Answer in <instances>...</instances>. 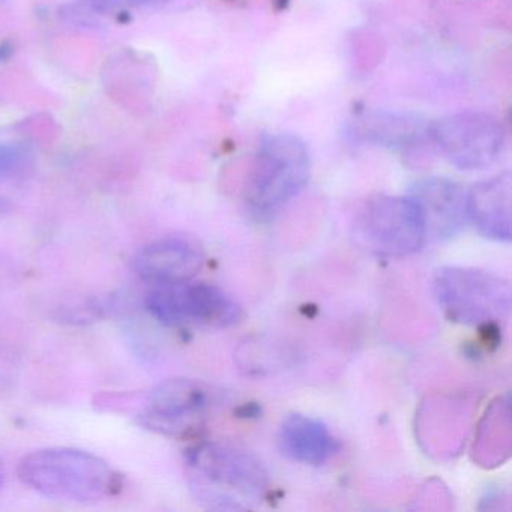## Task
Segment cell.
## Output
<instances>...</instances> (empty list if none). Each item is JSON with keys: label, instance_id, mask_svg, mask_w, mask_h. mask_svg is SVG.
Instances as JSON below:
<instances>
[{"label": "cell", "instance_id": "cell-7", "mask_svg": "<svg viewBox=\"0 0 512 512\" xmlns=\"http://www.w3.org/2000/svg\"><path fill=\"white\" fill-rule=\"evenodd\" d=\"M430 142L460 170H484L502 157L506 133L502 122L484 112H461L430 124Z\"/></svg>", "mask_w": 512, "mask_h": 512}, {"label": "cell", "instance_id": "cell-1", "mask_svg": "<svg viewBox=\"0 0 512 512\" xmlns=\"http://www.w3.org/2000/svg\"><path fill=\"white\" fill-rule=\"evenodd\" d=\"M194 499L211 511H247L265 500L271 478L257 455L235 443L208 440L185 454Z\"/></svg>", "mask_w": 512, "mask_h": 512}, {"label": "cell", "instance_id": "cell-9", "mask_svg": "<svg viewBox=\"0 0 512 512\" xmlns=\"http://www.w3.org/2000/svg\"><path fill=\"white\" fill-rule=\"evenodd\" d=\"M205 253L199 242L182 235H169L149 242L131 260L134 274L152 287L194 280L202 271Z\"/></svg>", "mask_w": 512, "mask_h": 512}, {"label": "cell", "instance_id": "cell-12", "mask_svg": "<svg viewBox=\"0 0 512 512\" xmlns=\"http://www.w3.org/2000/svg\"><path fill=\"white\" fill-rule=\"evenodd\" d=\"M277 442L284 457L314 467L328 463L340 449V442L320 419L302 413L283 419Z\"/></svg>", "mask_w": 512, "mask_h": 512}, {"label": "cell", "instance_id": "cell-19", "mask_svg": "<svg viewBox=\"0 0 512 512\" xmlns=\"http://www.w3.org/2000/svg\"><path fill=\"white\" fill-rule=\"evenodd\" d=\"M5 481H7V469H5L4 461L0 458V491L4 488Z\"/></svg>", "mask_w": 512, "mask_h": 512}, {"label": "cell", "instance_id": "cell-11", "mask_svg": "<svg viewBox=\"0 0 512 512\" xmlns=\"http://www.w3.org/2000/svg\"><path fill=\"white\" fill-rule=\"evenodd\" d=\"M511 173L502 172L466 191L467 221L485 238L511 241Z\"/></svg>", "mask_w": 512, "mask_h": 512}, {"label": "cell", "instance_id": "cell-13", "mask_svg": "<svg viewBox=\"0 0 512 512\" xmlns=\"http://www.w3.org/2000/svg\"><path fill=\"white\" fill-rule=\"evenodd\" d=\"M356 136L385 148H415L430 142V124L413 113L374 112L356 124Z\"/></svg>", "mask_w": 512, "mask_h": 512}, {"label": "cell", "instance_id": "cell-2", "mask_svg": "<svg viewBox=\"0 0 512 512\" xmlns=\"http://www.w3.org/2000/svg\"><path fill=\"white\" fill-rule=\"evenodd\" d=\"M17 475L25 487L58 502H100L116 488V475L109 463L76 448L31 452L20 460Z\"/></svg>", "mask_w": 512, "mask_h": 512}, {"label": "cell", "instance_id": "cell-14", "mask_svg": "<svg viewBox=\"0 0 512 512\" xmlns=\"http://www.w3.org/2000/svg\"><path fill=\"white\" fill-rule=\"evenodd\" d=\"M127 8L124 0H77L64 8V17L74 25L101 28L116 22Z\"/></svg>", "mask_w": 512, "mask_h": 512}, {"label": "cell", "instance_id": "cell-3", "mask_svg": "<svg viewBox=\"0 0 512 512\" xmlns=\"http://www.w3.org/2000/svg\"><path fill=\"white\" fill-rule=\"evenodd\" d=\"M310 173V152L298 136L263 137L245 185L248 211L259 220L274 217L304 190Z\"/></svg>", "mask_w": 512, "mask_h": 512}, {"label": "cell", "instance_id": "cell-17", "mask_svg": "<svg viewBox=\"0 0 512 512\" xmlns=\"http://www.w3.org/2000/svg\"><path fill=\"white\" fill-rule=\"evenodd\" d=\"M128 7H151V5L163 4L166 0H124Z\"/></svg>", "mask_w": 512, "mask_h": 512}, {"label": "cell", "instance_id": "cell-8", "mask_svg": "<svg viewBox=\"0 0 512 512\" xmlns=\"http://www.w3.org/2000/svg\"><path fill=\"white\" fill-rule=\"evenodd\" d=\"M215 403V392L200 380H164L146 395L137 422L163 436H185L209 418Z\"/></svg>", "mask_w": 512, "mask_h": 512}, {"label": "cell", "instance_id": "cell-6", "mask_svg": "<svg viewBox=\"0 0 512 512\" xmlns=\"http://www.w3.org/2000/svg\"><path fill=\"white\" fill-rule=\"evenodd\" d=\"M355 229L362 245L379 256H410L427 242L421 212L409 196L371 197L359 209Z\"/></svg>", "mask_w": 512, "mask_h": 512}, {"label": "cell", "instance_id": "cell-15", "mask_svg": "<svg viewBox=\"0 0 512 512\" xmlns=\"http://www.w3.org/2000/svg\"><path fill=\"white\" fill-rule=\"evenodd\" d=\"M509 403L499 398L493 403L490 412L485 418V427H481L479 436H490V440L478 443V454H484L488 449H493L496 454V463H502L509 455Z\"/></svg>", "mask_w": 512, "mask_h": 512}, {"label": "cell", "instance_id": "cell-10", "mask_svg": "<svg viewBox=\"0 0 512 512\" xmlns=\"http://www.w3.org/2000/svg\"><path fill=\"white\" fill-rule=\"evenodd\" d=\"M407 196L421 212L427 241L454 238L467 223L466 190L451 179H421L410 187Z\"/></svg>", "mask_w": 512, "mask_h": 512}, {"label": "cell", "instance_id": "cell-18", "mask_svg": "<svg viewBox=\"0 0 512 512\" xmlns=\"http://www.w3.org/2000/svg\"><path fill=\"white\" fill-rule=\"evenodd\" d=\"M11 208H13V205H11L10 200L5 199L4 196H0V218H4L5 215L10 214Z\"/></svg>", "mask_w": 512, "mask_h": 512}, {"label": "cell", "instance_id": "cell-16", "mask_svg": "<svg viewBox=\"0 0 512 512\" xmlns=\"http://www.w3.org/2000/svg\"><path fill=\"white\" fill-rule=\"evenodd\" d=\"M34 163L29 148L19 143H0V182L11 181L25 175Z\"/></svg>", "mask_w": 512, "mask_h": 512}, {"label": "cell", "instance_id": "cell-4", "mask_svg": "<svg viewBox=\"0 0 512 512\" xmlns=\"http://www.w3.org/2000/svg\"><path fill=\"white\" fill-rule=\"evenodd\" d=\"M431 290L445 316L461 325H494L508 319L511 311L509 281L482 269L440 268Z\"/></svg>", "mask_w": 512, "mask_h": 512}, {"label": "cell", "instance_id": "cell-5", "mask_svg": "<svg viewBox=\"0 0 512 512\" xmlns=\"http://www.w3.org/2000/svg\"><path fill=\"white\" fill-rule=\"evenodd\" d=\"M148 313L169 328L223 329L241 320L242 308L215 284L184 281L152 287L145 298Z\"/></svg>", "mask_w": 512, "mask_h": 512}]
</instances>
